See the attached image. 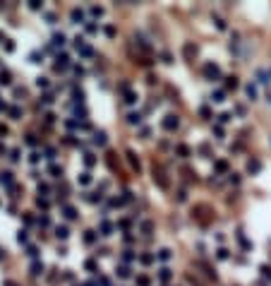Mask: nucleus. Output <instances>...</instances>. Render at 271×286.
<instances>
[{"instance_id":"obj_7","label":"nucleus","mask_w":271,"mask_h":286,"mask_svg":"<svg viewBox=\"0 0 271 286\" xmlns=\"http://www.w3.org/2000/svg\"><path fill=\"white\" fill-rule=\"evenodd\" d=\"M259 168H262V164H259V161H257V159H252V161H250V164H247V171H250V173H257V171H259Z\"/></svg>"},{"instance_id":"obj_16","label":"nucleus","mask_w":271,"mask_h":286,"mask_svg":"<svg viewBox=\"0 0 271 286\" xmlns=\"http://www.w3.org/2000/svg\"><path fill=\"white\" fill-rule=\"evenodd\" d=\"M84 164H87V166H94V164H96L94 154H84Z\"/></svg>"},{"instance_id":"obj_18","label":"nucleus","mask_w":271,"mask_h":286,"mask_svg":"<svg viewBox=\"0 0 271 286\" xmlns=\"http://www.w3.org/2000/svg\"><path fill=\"white\" fill-rule=\"evenodd\" d=\"M53 43H55V46H63V43H65V36H63V34H55V36H53Z\"/></svg>"},{"instance_id":"obj_3","label":"nucleus","mask_w":271,"mask_h":286,"mask_svg":"<svg viewBox=\"0 0 271 286\" xmlns=\"http://www.w3.org/2000/svg\"><path fill=\"white\" fill-rule=\"evenodd\" d=\"M127 159H130V164H132V168H137V171L142 168V164H139V159H137V154H135V152H127Z\"/></svg>"},{"instance_id":"obj_40","label":"nucleus","mask_w":271,"mask_h":286,"mask_svg":"<svg viewBox=\"0 0 271 286\" xmlns=\"http://www.w3.org/2000/svg\"><path fill=\"white\" fill-rule=\"evenodd\" d=\"M5 132H7V128H5V125H0V135H5Z\"/></svg>"},{"instance_id":"obj_14","label":"nucleus","mask_w":271,"mask_h":286,"mask_svg":"<svg viewBox=\"0 0 271 286\" xmlns=\"http://www.w3.org/2000/svg\"><path fill=\"white\" fill-rule=\"evenodd\" d=\"M247 96H250V99H257V89H254V84H247Z\"/></svg>"},{"instance_id":"obj_1","label":"nucleus","mask_w":271,"mask_h":286,"mask_svg":"<svg viewBox=\"0 0 271 286\" xmlns=\"http://www.w3.org/2000/svg\"><path fill=\"white\" fill-rule=\"evenodd\" d=\"M204 75H207V79H218V77H221V70H218V65L207 63L204 65Z\"/></svg>"},{"instance_id":"obj_34","label":"nucleus","mask_w":271,"mask_h":286,"mask_svg":"<svg viewBox=\"0 0 271 286\" xmlns=\"http://www.w3.org/2000/svg\"><path fill=\"white\" fill-rule=\"evenodd\" d=\"M218 118H221V123H228V120H230V113H221Z\"/></svg>"},{"instance_id":"obj_26","label":"nucleus","mask_w":271,"mask_h":286,"mask_svg":"<svg viewBox=\"0 0 271 286\" xmlns=\"http://www.w3.org/2000/svg\"><path fill=\"white\" fill-rule=\"evenodd\" d=\"M223 96H226L223 92H216L214 96H211V101H223Z\"/></svg>"},{"instance_id":"obj_5","label":"nucleus","mask_w":271,"mask_h":286,"mask_svg":"<svg viewBox=\"0 0 271 286\" xmlns=\"http://www.w3.org/2000/svg\"><path fill=\"white\" fill-rule=\"evenodd\" d=\"M127 123H130V125H139V123H142V116H139V113H130V116H127Z\"/></svg>"},{"instance_id":"obj_15","label":"nucleus","mask_w":271,"mask_h":286,"mask_svg":"<svg viewBox=\"0 0 271 286\" xmlns=\"http://www.w3.org/2000/svg\"><path fill=\"white\" fill-rule=\"evenodd\" d=\"M101 231H103V236H110V231H113V226H110L108 221H103V224H101Z\"/></svg>"},{"instance_id":"obj_11","label":"nucleus","mask_w":271,"mask_h":286,"mask_svg":"<svg viewBox=\"0 0 271 286\" xmlns=\"http://www.w3.org/2000/svg\"><path fill=\"white\" fill-rule=\"evenodd\" d=\"M65 216L67 219H77V209L74 207H65Z\"/></svg>"},{"instance_id":"obj_33","label":"nucleus","mask_w":271,"mask_h":286,"mask_svg":"<svg viewBox=\"0 0 271 286\" xmlns=\"http://www.w3.org/2000/svg\"><path fill=\"white\" fill-rule=\"evenodd\" d=\"M137 284H139V286H149V279H146V277H139V279H137Z\"/></svg>"},{"instance_id":"obj_36","label":"nucleus","mask_w":271,"mask_h":286,"mask_svg":"<svg viewBox=\"0 0 271 286\" xmlns=\"http://www.w3.org/2000/svg\"><path fill=\"white\" fill-rule=\"evenodd\" d=\"M87 269H89V272H94V269H96V262H94V260H89V262H87Z\"/></svg>"},{"instance_id":"obj_6","label":"nucleus","mask_w":271,"mask_h":286,"mask_svg":"<svg viewBox=\"0 0 271 286\" xmlns=\"http://www.w3.org/2000/svg\"><path fill=\"white\" fill-rule=\"evenodd\" d=\"M55 236H58V238H67V236H70V231H67V226H58V229H55Z\"/></svg>"},{"instance_id":"obj_31","label":"nucleus","mask_w":271,"mask_h":286,"mask_svg":"<svg viewBox=\"0 0 271 286\" xmlns=\"http://www.w3.org/2000/svg\"><path fill=\"white\" fill-rule=\"evenodd\" d=\"M91 15H94V17H101V15H103V10H101V7H91Z\"/></svg>"},{"instance_id":"obj_2","label":"nucleus","mask_w":271,"mask_h":286,"mask_svg":"<svg viewBox=\"0 0 271 286\" xmlns=\"http://www.w3.org/2000/svg\"><path fill=\"white\" fill-rule=\"evenodd\" d=\"M178 125H180V120H178V116H166V118H163V128L166 130H178Z\"/></svg>"},{"instance_id":"obj_24","label":"nucleus","mask_w":271,"mask_h":286,"mask_svg":"<svg viewBox=\"0 0 271 286\" xmlns=\"http://www.w3.org/2000/svg\"><path fill=\"white\" fill-rule=\"evenodd\" d=\"M10 116H12V118H19V116H22V111H19L17 106H12V108H10Z\"/></svg>"},{"instance_id":"obj_39","label":"nucleus","mask_w":271,"mask_h":286,"mask_svg":"<svg viewBox=\"0 0 271 286\" xmlns=\"http://www.w3.org/2000/svg\"><path fill=\"white\" fill-rule=\"evenodd\" d=\"M101 286H110V281L108 279H101Z\"/></svg>"},{"instance_id":"obj_32","label":"nucleus","mask_w":271,"mask_h":286,"mask_svg":"<svg viewBox=\"0 0 271 286\" xmlns=\"http://www.w3.org/2000/svg\"><path fill=\"white\" fill-rule=\"evenodd\" d=\"M51 173H53V175H63V168H58V166H51Z\"/></svg>"},{"instance_id":"obj_17","label":"nucleus","mask_w":271,"mask_h":286,"mask_svg":"<svg viewBox=\"0 0 271 286\" xmlns=\"http://www.w3.org/2000/svg\"><path fill=\"white\" fill-rule=\"evenodd\" d=\"M158 257H161L163 262H166V260H171V250H168V248H163L161 252H158Z\"/></svg>"},{"instance_id":"obj_10","label":"nucleus","mask_w":271,"mask_h":286,"mask_svg":"<svg viewBox=\"0 0 271 286\" xmlns=\"http://www.w3.org/2000/svg\"><path fill=\"white\" fill-rule=\"evenodd\" d=\"M158 277H161V281H168V279H171L173 274H171V269H168V267H163L161 272H158Z\"/></svg>"},{"instance_id":"obj_19","label":"nucleus","mask_w":271,"mask_h":286,"mask_svg":"<svg viewBox=\"0 0 271 286\" xmlns=\"http://www.w3.org/2000/svg\"><path fill=\"white\" fill-rule=\"evenodd\" d=\"M226 87H228V89H235V87H238V77H228Z\"/></svg>"},{"instance_id":"obj_9","label":"nucleus","mask_w":271,"mask_h":286,"mask_svg":"<svg viewBox=\"0 0 271 286\" xmlns=\"http://www.w3.org/2000/svg\"><path fill=\"white\" fill-rule=\"evenodd\" d=\"M185 56H187V58L197 56V46H192V43H185Z\"/></svg>"},{"instance_id":"obj_8","label":"nucleus","mask_w":271,"mask_h":286,"mask_svg":"<svg viewBox=\"0 0 271 286\" xmlns=\"http://www.w3.org/2000/svg\"><path fill=\"white\" fill-rule=\"evenodd\" d=\"M94 142H96L99 147H103V144H106V132H96V135H94Z\"/></svg>"},{"instance_id":"obj_30","label":"nucleus","mask_w":271,"mask_h":286,"mask_svg":"<svg viewBox=\"0 0 271 286\" xmlns=\"http://www.w3.org/2000/svg\"><path fill=\"white\" fill-rule=\"evenodd\" d=\"M19 243H27V231H19V236H17Z\"/></svg>"},{"instance_id":"obj_20","label":"nucleus","mask_w":271,"mask_h":286,"mask_svg":"<svg viewBox=\"0 0 271 286\" xmlns=\"http://www.w3.org/2000/svg\"><path fill=\"white\" fill-rule=\"evenodd\" d=\"M142 231H144V233H151V231H154V224H151V221H144V224H142Z\"/></svg>"},{"instance_id":"obj_35","label":"nucleus","mask_w":271,"mask_h":286,"mask_svg":"<svg viewBox=\"0 0 271 286\" xmlns=\"http://www.w3.org/2000/svg\"><path fill=\"white\" fill-rule=\"evenodd\" d=\"M216 168H218V171H226V168H228V164H226V161H218V164H216Z\"/></svg>"},{"instance_id":"obj_27","label":"nucleus","mask_w":271,"mask_h":286,"mask_svg":"<svg viewBox=\"0 0 271 286\" xmlns=\"http://www.w3.org/2000/svg\"><path fill=\"white\" fill-rule=\"evenodd\" d=\"M118 274L125 279V277H130V269H127V267H120V269H118Z\"/></svg>"},{"instance_id":"obj_28","label":"nucleus","mask_w":271,"mask_h":286,"mask_svg":"<svg viewBox=\"0 0 271 286\" xmlns=\"http://www.w3.org/2000/svg\"><path fill=\"white\" fill-rule=\"evenodd\" d=\"M125 101H127V103H135V101H137V94H135V92H130V94H127V99H125Z\"/></svg>"},{"instance_id":"obj_13","label":"nucleus","mask_w":271,"mask_h":286,"mask_svg":"<svg viewBox=\"0 0 271 286\" xmlns=\"http://www.w3.org/2000/svg\"><path fill=\"white\" fill-rule=\"evenodd\" d=\"M41 272H43V265H41V262H34V265H31V274H41Z\"/></svg>"},{"instance_id":"obj_37","label":"nucleus","mask_w":271,"mask_h":286,"mask_svg":"<svg viewBox=\"0 0 271 286\" xmlns=\"http://www.w3.org/2000/svg\"><path fill=\"white\" fill-rule=\"evenodd\" d=\"M262 272H264V277H269V279H271V267H266V265H264Z\"/></svg>"},{"instance_id":"obj_29","label":"nucleus","mask_w":271,"mask_h":286,"mask_svg":"<svg viewBox=\"0 0 271 286\" xmlns=\"http://www.w3.org/2000/svg\"><path fill=\"white\" fill-rule=\"evenodd\" d=\"M139 260H142L144 265H151V262H154V257H151V255H142V257H139Z\"/></svg>"},{"instance_id":"obj_22","label":"nucleus","mask_w":271,"mask_h":286,"mask_svg":"<svg viewBox=\"0 0 271 286\" xmlns=\"http://www.w3.org/2000/svg\"><path fill=\"white\" fill-rule=\"evenodd\" d=\"M79 183H82V185L91 183V175H89V173H82V175H79Z\"/></svg>"},{"instance_id":"obj_21","label":"nucleus","mask_w":271,"mask_h":286,"mask_svg":"<svg viewBox=\"0 0 271 286\" xmlns=\"http://www.w3.org/2000/svg\"><path fill=\"white\" fill-rule=\"evenodd\" d=\"M178 154H180V157H190V149L185 147V144H180V147H178Z\"/></svg>"},{"instance_id":"obj_23","label":"nucleus","mask_w":271,"mask_h":286,"mask_svg":"<svg viewBox=\"0 0 271 286\" xmlns=\"http://www.w3.org/2000/svg\"><path fill=\"white\" fill-rule=\"evenodd\" d=\"M0 84H10V72H0Z\"/></svg>"},{"instance_id":"obj_38","label":"nucleus","mask_w":271,"mask_h":286,"mask_svg":"<svg viewBox=\"0 0 271 286\" xmlns=\"http://www.w3.org/2000/svg\"><path fill=\"white\" fill-rule=\"evenodd\" d=\"M36 84H38V87H48V82H46L43 77H38V79H36Z\"/></svg>"},{"instance_id":"obj_4","label":"nucleus","mask_w":271,"mask_h":286,"mask_svg":"<svg viewBox=\"0 0 271 286\" xmlns=\"http://www.w3.org/2000/svg\"><path fill=\"white\" fill-rule=\"evenodd\" d=\"M70 17H72V22H77V24H79L82 19H84V12H82V10H77V7H74L72 12H70Z\"/></svg>"},{"instance_id":"obj_25","label":"nucleus","mask_w":271,"mask_h":286,"mask_svg":"<svg viewBox=\"0 0 271 286\" xmlns=\"http://www.w3.org/2000/svg\"><path fill=\"white\" fill-rule=\"evenodd\" d=\"M84 240H87V243H94V240H96V236H94V231H87V236H84Z\"/></svg>"},{"instance_id":"obj_12","label":"nucleus","mask_w":271,"mask_h":286,"mask_svg":"<svg viewBox=\"0 0 271 286\" xmlns=\"http://www.w3.org/2000/svg\"><path fill=\"white\" fill-rule=\"evenodd\" d=\"M0 180H2L5 185H10V183H12V173H10V171H5V173H0Z\"/></svg>"}]
</instances>
